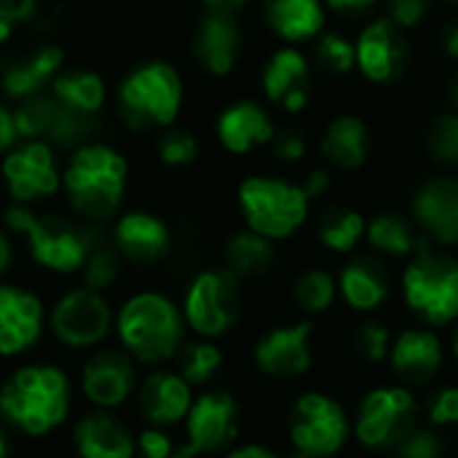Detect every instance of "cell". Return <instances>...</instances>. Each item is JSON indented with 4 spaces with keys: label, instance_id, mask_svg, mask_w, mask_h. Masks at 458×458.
<instances>
[{
    "label": "cell",
    "instance_id": "f546056e",
    "mask_svg": "<svg viewBox=\"0 0 458 458\" xmlns=\"http://www.w3.org/2000/svg\"><path fill=\"white\" fill-rule=\"evenodd\" d=\"M51 94L62 107L94 118L105 107L107 89L94 70H64L51 81Z\"/></svg>",
    "mask_w": 458,
    "mask_h": 458
},
{
    "label": "cell",
    "instance_id": "f1b7e54d",
    "mask_svg": "<svg viewBox=\"0 0 458 458\" xmlns=\"http://www.w3.org/2000/svg\"><path fill=\"white\" fill-rule=\"evenodd\" d=\"M322 156L338 169H360L370 156V131L357 115H338L322 134Z\"/></svg>",
    "mask_w": 458,
    "mask_h": 458
},
{
    "label": "cell",
    "instance_id": "6f0895ef",
    "mask_svg": "<svg viewBox=\"0 0 458 458\" xmlns=\"http://www.w3.org/2000/svg\"><path fill=\"white\" fill-rule=\"evenodd\" d=\"M448 89H451V99H454V105L458 107V75L451 81V86H448Z\"/></svg>",
    "mask_w": 458,
    "mask_h": 458
},
{
    "label": "cell",
    "instance_id": "b9f144b4",
    "mask_svg": "<svg viewBox=\"0 0 458 458\" xmlns=\"http://www.w3.org/2000/svg\"><path fill=\"white\" fill-rule=\"evenodd\" d=\"M443 437L435 429H413L397 448L394 458H443Z\"/></svg>",
    "mask_w": 458,
    "mask_h": 458
},
{
    "label": "cell",
    "instance_id": "c3c4849f",
    "mask_svg": "<svg viewBox=\"0 0 458 458\" xmlns=\"http://www.w3.org/2000/svg\"><path fill=\"white\" fill-rule=\"evenodd\" d=\"M378 3L381 0H325V8L341 19H362L370 11H376Z\"/></svg>",
    "mask_w": 458,
    "mask_h": 458
},
{
    "label": "cell",
    "instance_id": "e0dca14e",
    "mask_svg": "<svg viewBox=\"0 0 458 458\" xmlns=\"http://www.w3.org/2000/svg\"><path fill=\"white\" fill-rule=\"evenodd\" d=\"M260 83L268 102L287 113H301L311 97V67L306 54L293 46L276 48L263 67Z\"/></svg>",
    "mask_w": 458,
    "mask_h": 458
},
{
    "label": "cell",
    "instance_id": "9a60e30c",
    "mask_svg": "<svg viewBox=\"0 0 458 458\" xmlns=\"http://www.w3.org/2000/svg\"><path fill=\"white\" fill-rule=\"evenodd\" d=\"M185 432H188V445L199 456L223 451L236 440L239 432L236 400L228 392L201 394L185 416Z\"/></svg>",
    "mask_w": 458,
    "mask_h": 458
},
{
    "label": "cell",
    "instance_id": "94428289",
    "mask_svg": "<svg viewBox=\"0 0 458 458\" xmlns=\"http://www.w3.org/2000/svg\"><path fill=\"white\" fill-rule=\"evenodd\" d=\"M448 3H456V5H458V0H448Z\"/></svg>",
    "mask_w": 458,
    "mask_h": 458
},
{
    "label": "cell",
    "instance_id": "ab89813d",
    "mask_svg": "<svg viewBox=\"0 0 458 458\" xmlns=\"http://www.w3.org/2000/svg\"><path fill=\"white\" fill-rule=\"evenodd\" d=\"M354 349L362 360L368 362H381L389 357V349H392V333L384 322H376V319H365L354 327Z\"/></svg>",
    "mask_w": 458,
    "mask_h": 458
},
{
    "label": "cell",
    "instance_id": "8992f818",
    "mask_svg": "<svg viewBox=\"0 0 458 458\" xmlns=\"http://www.w3.org/2000/svg\"><path fill=\"white\" fill-rule=\"evenodd\" d=\"M405 303L429 325H451L458 319V260L448 252L432 250L427 239L419 242L405 274Z\"/></svg>",
    "mask_w": 458,
    "mask_h": 458
},
{
    "label": "cell",
    "instance_id": "816d5d0a",
    "mask_svg": "<svg viewBox=\"0 0 458 458\" xmlns=\"http://www.w3.org/2000/svg\"><path fill=\"white\" fill-rule=\"evenodd\" d=\"M443 48H445L448 56L458 59V19L445 24V30H443Z\"/></svg>",
    "mask_w": 458,
    "mask_h": 458
},
{
    "label": "cell",
    "instance_id": "f35d334b",
    "mask_svg": "<svg viewBox=\"0 0 458 458\" xmlns=\"http://www.w3.org/2000/svg\"><path fill=\"white\" fill-rule=\"evenodd\" d=\"M317 62L333 75H346L357 67L354 43L341 32H325L317 40Z\"/></svg>",
    "mask_w": 458,
    "mask_h": 458
},
{
    "label": "cell",
    "instance_id": "44dd1931",
    "mask_svg": "<svg viewBox=\"0 0 458 458\" xmlns=\"http://www.w3.org/2000/svg\"><path fill=\"white\" fill-rule=\"evenodd\" d=\"M276 134V126L263 105L255 99H242L225 107L217 118V140L228 153L244 156L260 145H268Z\"/></svg>",
    "mask_w": 458,
    "mask_h": 458
},
{
    "label": "cell",
    "instance_id": "8d00e7d4",
    "mask_svg": "<svg viewBox=\"0 0 458 458\" xmlns=\"http://www.w3.org/2000/svg\"><path fill=\"white\" fill-rule=\"evenodd\" d=\"M220 365H223V354L209 341L188 344L180 354V376L188 384H207Z\"/></svg>",
    "mask_w": 458,
    "mask_h": 458
},
{
    "label": "cell",
    "instance_id": "ffe728a7",
    "mask_svg": "<svg viewBox=\"0 0 458 458\" xmlns=\"http://www.w3.org/2000/svg\"><path fill=\"white\" fill-rule=\"evenodd\" d=\"M43 306L19 287H0V354L13 357L32 346L40 335Z\"/></svg>",
    "mask_w": 458,
    "mask_h": 458
},
{
    "label": "cell",
    "instance_id": "5bb4252c",
    "mask_svg": "<svg viewBox=\"0 0 458 458\" xmlns=\"http://www.w3.org/2000/svg\"><path fill=\"white\" fill-rule=\"evenodd\" d=\"M193 56L199 67L215 78L233 72L242 56V27L233 11L209 8L193 30Z\"/></svg>",
    "mask_w": 458,
    "mask_h": 458
},
{
    "label": "cell",
    "instance_id": "f6af8a7d",
    "mask_svg": "<svg viewBox=\"0 0 458 458\" xmlns=\"http://www.w3.org/2000/svg\"><path fill=\"white\" fill-rule=\"evenodd\" d=\"M271 145H274V156L279 161H284V164L301 161L306 156V150H309L306 137L298 129H282V131H276L274 140H271Z\"/></svg>",
    "mask_w": 458,
    "mask_h": 458
},
{
    "label": "cell",
    "instance_id": "9c48e42d",
    "mask_svg": "<svg viewBox=\"0 0 458 458\" xmlns=\"http://www.w3.org/2000/svg\"><path fill=\"white\" fill-rule=\"evenodd\" d=\"M416 429V397L405 386L368 392L357 416V440L370 451H394Z\"/></svg>",
    "mask_w": 458,
    "mask_h": 458
},
{
    "label": "cell",
    "instance_id": "5b68a950",
    "mask_svg": "<svg viewBox=\"0 0 458 458\" xmlns=\"http://www.w3.org/2000/svg\"><path fill=\"white\" fill-rule=\"evenodd\" d=\"M118 335L126 352L140 362H166L182 344V317L169 298L140 293L123 303Z\"/></svg>",
    "mask_w": 458,
    "mask_h": 458
},
{
    "label": "cell",
    "instance_id": "91938a15",
    "mask_svg": "<svg viewBox=\"0 0 458 458\" xmlns=\"http://www.w3.org/2000/svg\"><path fill=\"white\" fill-rule=\"evenodd\" d=\"M454 354H456V360H458V330H456V338H454Z\"/></svg>",
    "mask_w": 458,
    "mask_h": 458
},
{
    "label": "cell",
    "instance_id": "4dcf8cb0",
    "mask_svg": "<svg viewBox=\"0 0 458 458\" xmlns=\"http://www.w3.org/2000/svg\"><path fill=\"white\" fill-rule=\"evenodd\" d=\"M365 239L376 252L389 258H408L421 242L416 236V228L397 212H378L376 217H370L365 225Z\"/></svg>",
    "mask_w": 458,
    "mask_h": 458
},
{
    "label": "cell",
    "instance_id": "30bf717a",
    "mask_svg": "<svg viewBox=\"0 0 458 458\" xmlns=\"http://www.w3.org/2000/svg\"><path fill=\"white\" fill-rule=\"evenodd\" d=\"M242 314V293L236 276L223 271H201L185 295V322L201 338L225 335Z\"/></svg>",
    "mask_w": 458,
    "mask_h": 458
},
{
    "label": "cell",
    "instance_id": "277c9868",
    "mask_svg": "<svg viewBox=\"0 0 458 458\" xmlns=\"http://www.w3.org/2000/svg\"><path fill=\"white\" fill-rule=\"evenodd\" d=\"M5 223L8 228L27 236L32 260L56 274L81 271L91 250L102 242L99 233L89 225H72L51 215L40 217L21 204L5 209Z\"/></svg>",
    "mask_w": 458,
    "mask_h": 458
},
{
    "label": "cell",
    "instance_id": "681fc988",
    "mask_svg": "<svg viewBox=\"0 0 458 458\" xmlns=\"http://www.w3.org/2000/svg\"><path fill=\"white\" fill-rule=\"evenodd\" d=\"M330 185H333V177H330V172L327 169H311L309 174H306V180H303V193L309 196V201H314V199H322L327 191H330Z\"/></svg>",
    "mask_w": 458,
    "mask_h": 458
},
{
    "label": "cell",
    "instance_id": "7c38bea8",
    "mask_svg": "<svg viewBox=\"0 0 458 458\" xmlns=\"http://www.w3.org/2000/svg\"><path fill=\"white\" fill-rule=\"evenodd\" d=\"M3 177L8 193L19 204L54 196L62 185L54 150L43 140H30L19 148H11L3 158Z\"/></svg>",
    "mask_w": 458,
    "mask_h": 458
},
{
    "label": "cell",
    "instance_id": "4fadbf2b",
    "mask_svg": "<svg viewBox=\"0 0 458 458\" xmlns=\"http://www.w3.org/2000/svg\"><path fill=\"white\" fill-rule=\"evenodd\" d=\"M405 30L397 27L389 16L373 19L362 27V32L354 40L357 67L360 72L373 83H389L394 81L405 64H408V43Z\"/></svg>",
    "mask_w": 458,
    "mask_h": 458
},
{
    "label": "cell",
    "instance_id": "db71d44e",
    "mask_svg": "<svg viewBox=\"0 0 458 458\" xmlns=\"http://www.w3.org/2000/svg\"><path fill=\"white\" fill-rule=\"evenodd\" d=\"M8 263H11V244H8L5 233H0V274L8 268Z\"/></svg>",
    "mask_w": 458,
    "mask_h": 458
},
{
    "label": "cell",
    "instance_id": "d4e9b609",
    "mask_svg": "<svg viewBox=\"0 0 458 458\" xmlns=\"http://www.w3.org/2000/svg\"><path fill=\"white\" fill-rule=\"evenodd\" d=\"M191 384L177 373H153L140 389V413L156 424L169 427L188 416L191 411Z\"/></svg>",
    "mask_w": 458,
    "mask_h": 458
},
{
    "label": "cell",
    "instance_id": "7bdbcfd3",
    "mask_svg": "<svg viewBox=\"0 0 458 458\" xmlns=\"http://www.w3.org/2000/svg\"><path fill=\"white\" fill-rule=\"evenodd\" d=\"M427 416L432 427H456L458 424V386H443L432 392L427 403Z\"/></svg>",
    "mask_w": 458,
    "mask_h": 458
},
{
    "label": "cell",
    "instance_id": "6da1fadb",
    "mask_svg": "<svg viewBox=\"0 0 458 458\" xmlns=\"http://www.w3.org/2000/svg\"><path fill=\"white\" fill-rule=\"evenodd\" d=\"M126 158L105 142H83L72 150L64 169L70 207L86 220H107L126 191Z\"/></svg>",
    "mask_w": 458,
    "mask_h": 458
},
{
    "label": "cell",
    "instance_id": "2e32d148",
    "mask_svg": "<svg viewBox=\"0 0 458 458\" xmlns=\"http://www.w3.org/2000/svg\"><path fill=\"white\" fill-rule=\"evenodd\" d=\"M311 322L276 327L255 346L258 368L271 378H298L311 368Z\"/></svg>",
    "mask_w": 458,
    "mask_h": 458
},
{
    "label": "cell",
    "instance_id": "1f68e13d",
    "mask_svg": "<svg viewBox=\"0 0 458 458\" xmlns=\"http://www.w3.org/2000/svg\"><path fill=\"white\" fill-rule=\"evenodd\" d=\"M274 263V244L271 239L255 233V231H239L225 244V266L228 271L239 276H260Z\"/></svg>",
    "mask_w": 458,
    "mask_h": 458
},
{
    "label": "cell",
    "instance_id": "d6a6232c",
    "mask_svg": "<svg viewBox=\"0 0 458 458\" xmlns=\"http://www.w3.org/2000/svg\"><path fill=\"white\" fill-rule=\"evenodd\" d=\"M365 225L368 220L360 212L346 209V207H333L319 217L317 236L330 252L346 255V252H354V247L365 236Z\"/></svg>",
    "mask_w": 458,
    "mask_h": 458
},
{
    "label": "cell",
    "instance_id": "484cf974",
    "mask_svg": "<svg viewBox=\"0 0 458 458\" xmlns=\"http://www.w3.org/2000/svg\"><path fill=\"white\" fill-rule=\"evenodd\" d=\"M113 242L123 258L134 263H150L169 250V228L150 212H129L115 223Z\"/></svg>",
    "mask_w": 458,
    "mask_h": 458
},
{
    "label": "cell",
    "instance_id": "9f6ffc18",
    "mask_svg": "<svg viewBox=\"0 0 458 458\" xmlns=\"http://www.w3.org/2000/svg\"><path fill=\"white\" fill-rule=\"evenodd\" d=\"M199 454L191 448V445H185V448H174L172 454H169V458H196Z\"/></svg>",
    "mask_w": 458,
    "mask_h": 458
},
{
    "label": "cell",
    "instance_id": "bcb514c9",
    "mask_svg": "<svg viewBox=\"0 0 458 458\" xmlns=\"http://www.w3.org/2000/svg\"><path fill=\"white\" fill-rule=\"evenodd\" d=\"M384 3L389 8V19L403 30L416 27L427 16V8H429V0H384Z\"/></svg>",
    "mask_w": 458,
    "mask_h": 458
},
{
    "label": "cell",
    "instance_id": "ee69618b",
    "mask_svg": "<svg viewBox=\"0 0 458 458\" xmlns=\"http://www.w3.org/2000/svg\"><path fill=\"white\" fill-rule=\"evenodd\" d=\"M35 0H0V43H5L13 30L35 16Z\"/></svg>",
    "mask_w": 458,
    "mask_h": 458
},
{
    "label": "cell",
    "instance_id": "d590c367",
    "mask_svg": "<svg viewBox=\"0 0 458 458\" xmlns=\"http://www.w3.org/2000/svg\"><path fill=\"white\" fill-rule=\"evenodd\" d=\"M83 282L89 290L94 293H105L110 290L118 279H121V271H123V255L115 250V247H107V244H97L91 250V255L86 258L83 263Z\"/></svg>",
    "mask_w": 458,
    "mask_h": 458
},
{
    "label": "cell",
    "instance_id": "83f0119b",
    "mask_svg": "<svg viewBox=\"0 0 458 458\" xmlns=\"http://www.w3.org/2000/svg\"><path fill=\"white\" fill-rule=\"evenodd\" d=\"M322 0H266L263 13L268 27L287 43H303L322 32L325 27Z\"/></svg>",
    "mask_w": 458,
    "mask_h": 458
},
{
    "label": "cell",
    "instance_id": "f907efd6",
    "mask_svg": "<svg viewBox=\"0 0 458 458\" xmlns=\"http://www.w3.org/2000/svg\"><path fill=\"white\" fill-rule=\"evenodd\" d=\"M19 140V131H16V121H13V110L3 107L0 105V153L11 150Z\"/></svg>",
    "mask_w": 458,
    "mask_h": 458
},
{
    "label": "cell",
    "instance_id": "11a10c76",
    "mask_svg": "<svg viewBox=\"0 0 458 458\" xmlns=\"http://www.w3.org/2000/svg\"><path fill=\"white\" fill-rule=\"evenodd\" d=\"M209 8H223V11H233V8H242L244 3L250 0H204Z\"/></svg>",
    "mask_w": 458,
    "mask_h": 458
},
{
    "label": "cell",
    "instance_id": "60d3db41",
    "mask_svg": "<svg viewBox=\"0 0 458 458\" xmlns=\"http://www.w3.org/2000/svg\"><path fill=\"white\" fill-rule=\"evenodd\" d=\"M156 150H158L161 164H166V166H188V164H193L196 156H199V142H196V137L188 134V131L169 129V131L161 134Z\"/></svg>",
    "mask_w": 458,
    "mask_h": 458
},
{
    "label": "cell",
    "instance_id": "8fae6325",
    "mask_svg": "<svg viewBox=\"0 0 458 458\" xmlns=\"http://www.w3.org/2000/svg\"><path fill=\"white\" fill-rule=\"evenodd\" d=\"M110 322L113 314L107 301L89 287L70 290L64 298H59L51 314L54 335L72 349H86L105 341L110 333Z\"/></svg>",
    "mask_w": 458,
    "mask_h": 458
},
{
    "label": "cell",
    "instance_id": "f5cc1de1",
    "mask_svg": "<svg viewBox=\"0 0 458 458\" xmlns=\"http://www.w3.org/2000/svg\"><path fill=\"white\" fill-rule=\"evenodd\" d=\"M228 458H279L274 451H268V448H263V445H242V448H236L233 454Z\"/></svg>",
    "mask_w": 458,
    "mask_h": 458
},
{
    "label": "cell",
    "instance_id": "603a6c76",
    "mask_svg": "<svg viewBox=\"0 0 458 458\" xmlns=\"http://www.w3.org/2000/svg\"><path fill=\"white\" fill-rule=\"evenodd\" d=\"M64 64V48L56 43L40 46L13 62H8L0 72V89L11 99H27L43 91L48 81H54L62 72Z\"/></svg>",
    "mask_w": 458,
    "mask_h": 458
},
{
    "label": "cell",
    "instance_id": "cb8c5ba5",
    "mask_svg": "<svg viewBox=\"0 0 458 458\" xmlns=\"http://www.w3.org/2000/svg\"><path fill=\"white\" fill-rule=\"evenodd\" d=\"M338 290L354 311H376L389 298L392 279L378 258L357 255L341 268Z\"/></svg>",
    "mask_w": 458,
    "mask_h": 458
},
{
    "label": "cell",
    "instance_id": "ba28073f",
    "mask_svg": "<svg viewBox=\"0 0 458 458\" xmlns=\"http://www.w3.org/2000/svg\"><path fill=\"white\" fill-rule=\"evenodd\" d=\"M349 437V419L344 408L319 392L295 400L290 411V443L298 458L335 456Z\"/></svg>",
    "mask_w": 458,
    "mask_h": 458
},
{
    "label": "cell",
    "instance_id": "e575fe53",
    "mask_svg": "<svg viewBox=\"0 0 458 458\" xmlns=\"http://www.w3.org/2000/svg\"><path fill=\"white\" fill-rule=\"evenodd\" d=\"M335 293H338V282L319 268L301 274L293 287L295 306L306 314H325L335 303Z\"/></svg>",
    "mask_w": 458,
    "mask_h": 458
},
{
    "label": "cell",
    "instance_id": "ac0fdd59",
    "mask_svg": "<svg viewBox=\"0 0 458 458\" xmlns=\"http://www.w3.org/2000/svg\"><path fill=\"white\" fill-rule=\"evenodd\" d=\"M413 220L437 244H458V177L443 174L419 185L413 196Z\"/></svg>",
    "mask_w": 458,
    "mask_h": 458
},
{
    "label": "cell",
    "instance_id": "d6986e66",
    "mask_svg": "<svg viewBox=\"0 0 458 458\" xmlns=\"http://www.w3.org/2000/svg\"><path fill=\"white\" fill-rule=\"evenodd\" d=\"M134 389V362L129 354L107 349L97 352L83 365V392L99 408L121 405Z\"/></svg>",
    "mask_w": 458,
    "mask_h": 458
},
{
    "label": "cell",
    "instance_id": "680465c9",
    "mask_svg": "<svg viewBox=\"0 0 458 458\" xmlns=\"http://www.w3.org/2000/svg\"><path fill=\"white\" fill-rule=\"evenodd\" d=\"M8 456V440H5V435H3V429H0V458Z\"/></svg>",
    "mask_w": 458,
    "mask_h": 458
},
{
    "label": "cell",
    "instance_id": "3957f363",
    "mask_svg": "<svg viewBox=\"0 0 458 458\" xmlns=\"http://www.w3.org/2000/svg\"><path fill=\"white\" fill-rule=\"evenodd\" d=\"M182 107V78L164 62L150 59L137 64L118 86V113L134 131L169 129Z\"/></svg>",
    "mask_w": 458,
    "mask_h": 458
},
{
    "label": "cell",
    "instance_id": "7402d4cb",
    "mask_svg": "<svg viewBox=\"0 0 458 458\" xmlns=\"http://www.w3.org/2000/svg\"><path fill=\"white\" fill-rule=\"evenodd\" d=\"M389 365L411 386L429 384L443 365V344L432 330H405L392 341Z\"/></svg>",
    "mask_w": 458,
    "mask_h": 458
},
{
    "label": "cell",
    "instance_id": "7dc6e473",
    "mask_svg": "<svg viewBox=\"0 0 458 458\" xmlns=\"http://www.w3.org/2000/svg\"><path fill=\"white\" fill-rule=\"evenodd\" d=\"M172 451H174V445L161 429H145L140 435V454L145 458H169Z\"/></svg>",
    "mask_w": 458,
    "mask_h": 458
},
{
    "label": "cell",
    "instance_id": "836d02e7",
    "mask_svg": "<svg viewBox=\"0 0 458 458\" xmlns=\"http://www.w3.org/2000/svg\"><path fill=\"white\" fill-rule=\"evenodd\" d=\"M59 113V102L54 99V94H35L19 102V107L13 110V121H16V131L19 137L27 140H43L48 137L54 121Z\"/></svg>",
    "mask_w": 458,
    "mask_h": 458
},
{
    "label": "cell",
    "instance_id": "7a4b0ae2",
    "mask_svg": "<svg viewBox=\"0 0 458 458\" xmlns=\"http://www.w3.org/2000/svg\"><path fill=\"white\" fill-rule=\"evenodd\" d=\"M0 411L13 427L40 437L67 419L70 381L54 365H27L0 389Z\"/></svg>",
    "mask_w": 458,
    "mask_h": 458
},
{
    "label": "cell",
    "instance_id": "4316f807",
    "mask_svg": "<svg viewBox=\"0 0 458 458\" xmlns=\"http://www.w3.org/2000/svg\"><path fill=\"white\" fill-rule=\"evenodd\" d=\"M75 451L81 458H131L134 440L129 429L105 413H89L78 421L75 432Z\"/></svg>",
    "mask_w": 458,
    "mask_h": 458
},
{
    "label": "cell",
    "instance_id": "52a82bcc",
    "mask_svg": "<svg viewBox=\"0 0 458 458\" xmlns=\"http://www.w3.org/2000/svg\"><path fill=\"white\" fill-rule=\"evenodd\" d=\"M309 196L279 177H247L239 185V207L250 231L266 239H287L309 217Z\"/></svg>",
    "mask_w": 458,
    "mask_h": 458
},
{
    "label": "cell",
    "instance_id": "74e56055",
    "mask_svg": "<svg viewBox=\"0 0 458 458\" xmlns=\"http://www.w3.org/2000/svg\"><path fill=\"white\" fill-rule=\"evenodd\" d=\"M427 150L432 158L458 166V113H443L429 123Z\"/></svg>",
    "mask_w": 458,
    "mask_h": 458
}]
</instances>
